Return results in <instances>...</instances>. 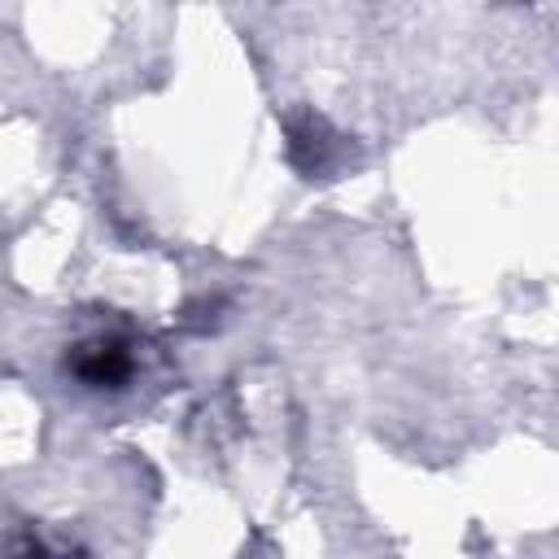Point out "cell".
Here are the masks:
<instances>
[{"instance_id": "obj_1", "label": "cell", "mask_w": 559, "mask_h": 559, "mask_svg": "<svg viewBox=\"0 0 559 559\" xmlns=\"http://www.w3.org/2000/svg\"><path fill=\"white\" fill-rule=\"evenodd\" d=\"M66 371L83 389H122L131 380V371H135V358H131V345L122 336L100 332V336H87V341L70 345Z\"/></svg>"}]
</instances>
